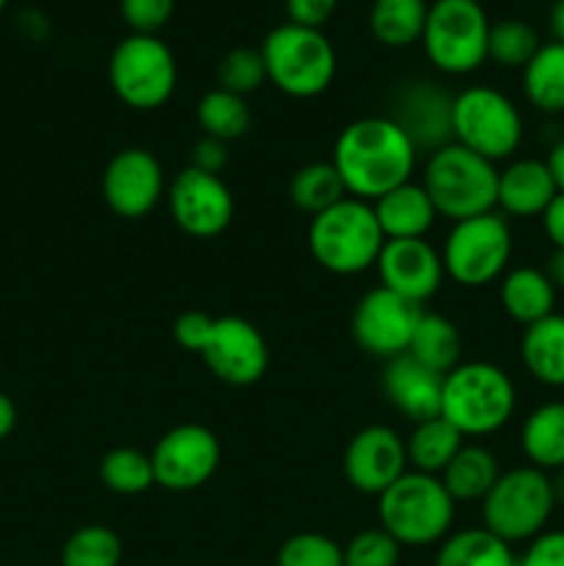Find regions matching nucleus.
<instances>
[{"label":"nucleus","instance_id":"8","mask_svg":"<svg viewBox=\"0 0 564 566\" xmlns=\"http://www.w3.org/2000/svg\"><path fill=\"white\" fill-rule=\"evenodd\" d=\"M108 83L133 111H155L177 88V59L158 33H127L108 59Z\"/></svg>","mask_w":564,"mask_h":566},{"label":"nucleus","instance_id":"47","mask_svg":"<svg viewBox=\"0 0 564 566\" xmlns=\"http://www.w3.org/2000/svg\"><path fill=\"white\" fill-rule=\"evenodd\" d=\"M545 164H547V169H551L558 193H564V138H558L556 144H551Z\"/></svg>","mask_w":564,"mask_h":566},{"label":"nucleus","instance_id":"14","mask_svg":"<svg viewBox=\"0 0 564 566\" xmlns=\"http://www.w3.org/2000/svg\"><path fill=\"white\" fill-rule=\"evenodd\" d=\"M420 304L407 302L387 287H370L363 293L352 313V337L365 354L379 359H393L407 354L412 332L418 326Z\"/></svg>","mask_w":564,"mask_h":566},{"label":"nucleus","instance_id":"12","mask_svg":"<svg viewBox=\"0 0 564 566\" xmlns=\"http://www.w3.org/2000/svg\"><path fill=\"white\" fill-rule=\"evenodd\" d=\"M155 486L166 492H194L208 484L221 464L219 437L199 423H180L155 442Z\"/></svg>","mask_w":564,"mask_h":566},{"label":"nucleus","instance_id":"48","mask_svg":"<svg viewBox=\"0 0 564 566\" xmlns=\"http://www.w3.org/2000/svg\"><path fill=\"white\" fill-rule=\"evenodd\" d=\"M14 429H17V407L6 392H0V442L9 440Z\"/></svg>","mask_w":564,"mask_h":566},{"label":"nucleus","instance_id":"41","mask_svg":"<svg viewBox=\"0 0 564 566\" xmlns=\"http://www.w3.org/2000/svg\"><path fill=\"white\" fill-rule=\"evenodd\" d=\"M210 326H213V315L202 313V310H186V313L177 315L175 326H171V335H175L177 346L199 354L205 340H208Z\"/></svg>","mask_w":564,"mask_h":566},{"label":"nucleus","instance_id":"42","mask_svg":"<svg viewBox=\"0 0 564 566\" xmlns=\"http://www.w3.org/2000/svg\"><path fill=\"white\" fill-rule=\"evenodd\" d=\"M520 566H564V531H542L529 542Z\"/></svg>","mask_w":564,"mask_h":566},{"label":"nucleus","instance_id":"51","mask_svg":"<svg viewBox=\"0 0 564 566\" xmlns=\"http://www.w3.org/2000/svg\"><path fill=\"white\" fill-rule=\"evenodd\" d=\"M6 3H9V0H0V11H3V9H6Z\"/></svg>","mask_w":564,"mask_h":566},{"label":"nucleus","instance_id":"44","mask_svg":"<svg viewBox=\"0 0 564 566\" xmlns=\"http://www.w3.org/2000/svg\"><path fill=\"white\" fill-rule=\"evenodd\" d=\"M337 9V0H285L288 22L304 28H324Z\"/></svg>","mask_w":564,"mask_h":566},{"label":"nucleus","instance_id":"27","mask_svg":"<svg viewBox=\"0 0 564 566\" xmlns=\"http://www.w3.org/2000/svg\"><path fill=\"white\" fill-rule=\"evenodd\" d=\"M407 354L435 374L446 376L462 363V332L440 313H420Z\"/></svg>","mask_w":564,"mask_h":566},{"label":"nucleus","instance_id":"22","mask_svg":"<svg viewBox=\"0 0 564 566\" xmlns=\"http://www.w3.org/2000/svg\"><path fill=\"white\" fill-rule=\"evenodd\" d=\"M374 205L376 221L387 241H404V238H426V232L440 219L431 205L429 193L420 182L409 180L387 191Z\"/></svg>","mask_w":564,"mask_h":566},{"label":"nucleus","instance_id":"18","mask_svg":"<svg viewBox=\"0 0 564 566\" xmlns=\"http://www.w3.org/2000/svg\"><path fill=\"white\" fill-rule=\"evenodd\" d=\"M379 285L398 293L412 304L429 302L437 296L446 282V265L435 243L426 238H404V241H385L379 260H376Z\"/></svg>","mask_w":564,"mask_h":566},{"label":"nucleus","instance_id":"3","mask_svg":"<svg viewBox=\"0 0 564 566\" xmlns=\"http://www.w3.org/2000/svg\"><path fill=\"white\" fill-rule=\"evenodd\" d=\"M498 164L451 142L426 155L420 186L429 193L437 216L451 224L498 210Z\"/></svg>","mask_w":564,"mask_h":566},{"label":"nucleus","instance_id":"49","mask_svg":"<svg viewBox=\"0 0 564 566\" xmlns=\"http://www.w3.org/2000/svg\"><path fill=\"white\" fill-rule=\"evenodd\" d=\"M551 31H553V39L556 42H564V0H556V3L551 6Z\"/></svg>","mask_w":564,"mask_h":566},{"label":"nucleus","instance_id":"32","mask_svg":"<svg viewBox=\"0 0 564 566\" xmlns=\"http://www.w3.org/2000/svg\"><path fill=\"white\" fill-rule=\"evenodd\" d=\"M288 197L302 213L313 219V216L330 210L332 205L343 202L348 193L332 160H313V164H304L302 169L293 171Z\"/></svg>","mask_w":564,"mask_h":566},{"label":"nucleus","instance_id":"31","mask_svg":"<svg viewBox=\"0 0 564 566\" xmlns=\"http://www.w3.org/2000/svg\"><path fill=\"white\" fill-rule=\"evenodd\" d=\"M429 14L426 0H374L368 11V28L385 48L401 50L420 42Z\"/></svg>","mask_w":564,"mask_h":566},{"label":"nucleus","instance_id":"6","mask_svg":"<svg viewBox=\"0 0 564 566\" xmlns=\"http://www.w3.org/2000/svg\"><path fill=\"white\" fill-rule=\"evenodd\" d=\"M260 55L271 86L293 99L318 97L335 81L337 53L318 28L282 22L265 33Z\"/></svg>","mask_w":564,"mask_h":566},{"label":"nucleus","instance_id":"37","mask_svg":"<svg viewBox=\"0 0 564 566\" xmlns=\"http://www.w3.org/2000/svg\"><path fill=\"white\" fill-rule=\"evenodd\" d=\"M216 81H219V88H227L232 94H247L258 92L269 77H265V64L263 55H260V48H232L221 55V61L216 64Z\"/></svg>","mask_w":564,"mask_h":566},{"label":"nucleus","instance_id":"21","mask_svg":"<svg viewBox=\"0 0 564 566\" xmlns=\"http://www.w3.org/2000/svg\"><path fill=\"white\" fill-rule=\"evenodd\" d=\"M558 188L540 158H514L498 171V213L506 219H540Z\"/></svg>","mask_w":564,"mask_h":566},{"label":"nucleus","instance_id":"15","mask_svg":"<svg viewBox=\"0 0 564 566\" xmlns=\"http://www.w3.org/2000/svg\"><path fill=\"white\" fill-rule=\"evenodd\" d=\"M199 357L210 374L232 387L258 385L269 370V343L254 324L238 315L213 318Z\"/></svg>","mask_w":564,"mask_h":566},{"label":"nucleus","instance_id":"11","mask_svg":"<svg viewBox=\"0 0 564 566\" xmlns=\"http://www.w3.org/2000/svg\"><path fill=\"white\" fill-rule=\"evenodd\" d=\"M525 138V122L509 94L495 86H468L453 94V142L492 160H509Z\"/></svg>","mask_w":564,"mask_h":566},{"label":"nucleus","instance_id":"52","mask_svg":"<svg viewBox=\"0 0 564 566\" xmlns=\"http://www.w3.org/2000/svg\"><path fill=\"white\" fill-rule=\"evenodd\" d=\"M518 566H520V564H518Z\"/></svg>","mask_w":564,"mask_h":566},{"label":"nucleus","instance_id":"17","mask_svg":"<svg viewBox=\"0 0 564 566\" xmlns=\"http://www.w3.org/2000/svg\"><path fill=\"white\" fill-rule=\"evenodd\" d=\"M407 464L404 437L382 423L359 429L343 451V475L348 486L363 495L379 497L387 486L407 473Z\"/></svg>","mask_w":564,"mask_h":566},{"label":"nucleus","instance_id":"16","mask_svg":"<svg viewBox=\"0 0 564 566\" xmlns=\"http://www.w3.org/2000/svg\"><path fill=\"white\" fill-rule=\"evenodd\" d=\"M166 197V175L160 160L144 147H125L103 171V199L119 219L136 221L153 213Z\"/></svg>","mask_w":564,"mask_h":566},{"label":"nucleus","instance_id":"28","mask_svg":"<svg viewBox=\"0 0 564 566\" xmlns=\"http://www.w3.org/2000/svg\"><path fill=\"white\" fill-rule=\"evenodd\" d=\"M523 94L547 116L564 114V42H542L523 66Z\"/></svg>","mask_w":564,"mask_h":566},{"label":"nucleus","instance_id":"1","mask_svg":"<svg viewBox=\"0 0 564 566\" xmlns=\"http://www.w3.org/2000/svg\"><path fill=\"white\" fill-rule=\"evenodd\" d=\"M332 166L346 193L376 202L387 191L409 182L418 166V149L390 116H363L348 122L335 138Z\"/></svg>","mask_w":564,"mask_h":566},{"label":"nucleus","instance_id":"34","mask_svg":"<svg viewBox=\"0 0 564 566\" xmlns=\"http://www.w3.org/2000/svg\"><path fill=\"white\" fill-rule=\"evenodd\" d=\"M100 481L114 495H142L155 486L153 459L138 448H114L100 459Z\"/></svg>","mask_w":564,"mask_h":566},{"label":"nucleus","instance_id":"23","mask_svg":"<svg viewBox=\"0 0 564 566\" xmlns=\"http://www.w3.org/2000/svg\"><path fill=\"white\" fill-rule=\"evenodd\" d=\"M498 296H501L503 313L523 329L556 313V287L551 285L545 271L534 265L509 269L498 282Z\"/></svg>","mask_w":564,"mask_h":566},{"label":"nucleus","instance_id":"29","mask_svg":"<svg viewBox=\"0 0 564 566\" xmlns=\"http://www.w3.org/2000/svg\"><path fill=\"white\" fill-rule=\"evenodd\" d=\"M435 566H518L512 545L481 528L451 531L437 545Z\"/></svg>","mask_w":564,"mask_h":566},{"label":"nucleus","instance_id":"38","mask_svg":"<svg viewBox=\"0 0 564 566\" xmlns=\"http://www.w3.org/2000/svg\"><path fill=\"white\" fill-rule=\"evenodd\" d=\"M276 566H343V547L318 531H302L282 542Z\"/></svg>","mask_w":564,"mask_h":566},{"label":"nucleus","instance_id":"13","mask_svg":"<svg viewBox=\"0 0 564 566\" xmlns=\"http://www.w3.org/2000/svg\"><path fill=\"white\" fill-rule=\"evenodd\" d=\"M166 202L175 224L191 238L221 235L232 224L236 216V199L230 186L219 175H208L194 166L177 171L171 186L166 188Z\"/></svg>","mask_w":564,"mask_h":566},{"label":"nucleus","instance_id":"50","mask_svg":"<svg viewBox=\"0 0 564 566\" xmlns=\"http://www.w3.org/2000/svg\"><path fill=\"white\" fill-rule=\"evenodd\" d=\"M553 484V497H556V506H564V470H556V475H551Z\"/></svg>","mask_w":564,"mask_h":566},{"label":"nucleus","instance_id":"43","mask_svg":"<svg viewBox=\"0 0 564 566\" xmlns=\"http://www.w3.org/2000/svg\"><path fill=\"white\" fill-rule=\"evenodd\" d=\"M230 164V144L219 142V138L202 136L188 153V166L199 171H208V175H219L224 171V166Z\"/></svg>","mask_w":564,"mask_h":566},{"label":"nucleus","instance_id":"39","mask_svg":"<svg viewBox=\"0 0 564 566\" xmlns=\"http://www.w3.org/2000/svg\"><path fill=\"white\" fill-rule=\"evenodd\" d=\"M401 545L385 528H365L343 547V566H398Z\"/></svg>","mask_w":564,"mask_h":566},{"label":"nucleus","instance_id":"46","mask_svg":"<svg viewBox=\"0 0 564 566\" xmlns=\"http://www.w3.org/2000/svg\"><path fill=\"white\" fill-rule=\"evenodd\" d=\"M545 276L551 280V285L556 287V293L564 291V249H553L545 258V265H542Z\"/></svg>","mask_w":564,"mask_h":566},{"label":"nucleus","instance_id":"19","mask_svg":"<svg viewBox=\"0 0 564 566\" xmlns=\"http://www.w3.org/2000/svg\"><path fill=\"white\" fill-rule=\"evenodd\" d=\"M387 116L407 133L418 155H431L453 142V94L431 81L404 86Z\"/></svg>","mask_w":564,"mask_h":566},{"label":"nucleus","instance_id":"35","mask_svg":"<svg viewBox=\"0 0 564 566\" xmlns=\"http://www.w3.org/2000/svg\"><path fill=\"white\" fill-rule=\"evenodd\" d=\"M540 33L525 20H498L490 25L487 61H495L506 70H523L540 50Z\"/></svg>","mask_w":564,"mask_h":566},{"label":"nucleus","instance_id":"26","mask_svg":"<svg viewBox=\"0 0 564 566\" xmlns=\"http://www.w3.org/2000/svg\"><path fill=\"white\" fill-rule=\"evenodd\" d=\"M501 475L498 459L481 442H464L440 473L448 495L457 503H481Z\"/></svg>","mask_w":564,"mask_h":566},{"label":"nucleus","instance_id":"45","mask_svg":"<svg viewBox=\"0 0 564 566\" xmlns=\"http://www.w3.org/2000/svg\"><path fill=\"white\" fill-rule=\"evenodd\" d=\"M542 219V230H545V238L551 241L553 249H564V193H556L551 205H547Z\"/></svg>","mask_w":564,"mask_h":566},{"label":"nucleus","instance_id":"33","mask_svg":"<svg viewBox=\"0 0 564 566\" xmlns=\"http://www.w3.org/2000/svg\"><path fill=\"white\" fill-rule=\"evenodd\" d=\"M197 122L205 136L230 144L252 130V111H249L247 97L216 86L199 99Z\"/></svg>","mask_w":564,"mask_h":566},{"label":"nucleus","instance_id":"20","mask_svg":"<svg viewBox=\"0 0 564 566\" xmlns=\"http://www.w3.org/2000/svg\"><path fill=\"white\" fill-rule=\"evenodd\" d=\"M382 392L387 403L409 423H420L440 415L442 403V374L420 365L409 354L393 357L382 370Z\"/></svg>","mask_w":564,"mask_h":566},{"label":"nucleus","instance_id":"2","mask_svg":"<svg viewBox=\"0 0 564 566\" xmlns=\"http://www.w3.org/2000/svg\"><path fill=\"white\" fill-rule=\"evenodd\" d=\"M518 409V387L495 363H459L442 376L440 415L462 437H490L501 431Z\"/></svg>","mask_w":564,"mask_h":566},{"label":"nucleus","instance_id":"24","mask_svg":"<svg viewBox=\"0 0 564 566\" xmlns=\"http://www.w3.org/2000/svg\"><path fill=\"white\" fill-rule=\"evenodd\" d=\"M520 359L531 379L545 387H564V315L551 313L547 318L525 326L520 337Z\"/></svg>","mask_w":564,"mask_h":566},{"label":"nucleus","instance_id":"10","mask_svg":"<svg viewBox=\"0 0 564 566\" xmlns=\"http://www.w3.org/2000/svg\"><path fill=\"white\" fill-rule=\"evenodd\" d=\"M490 25L479 0H435L420 36L426 59L437 72L470 75L487 61Z\"/></svg>","mask_w":564,"mask_h":566},{"label":"nucleus","instance_id":"5","mask_svg":"<svg viewBox=\"0 0 564 566\" xmlns=\"http://www.w3.org/2000/svg\"><path fill=\"white\" fill-rule=\"evenodd\" d=\"M385 241L374 205L363 199L346 197L310 219V254L330 274L354 276L374 269Z\"/></svg>","mask_w":564,"mask_h":566},{"label":"nucleus","instance_id":"7","mask_svg":"<svg viewBox=\"0 0 564 566\" xmlns=\"http://www.w3.org/2000/svg\"><path fill=\"white\" fill-rule=\"evenodd\" d=\"M553 512H556V497H553L551 473L531 464L498 475L492 490L481 501L484 528L506 545L540 536L551 523Z\"/></svg>","mask_w":564,"mask_h":566},{"label":"nucleus","instance_id":"36","mask_svg":"<svg viewBox=\"0 0 564 566\" xmlns=\"http://www.w3.org/2000/svg\"><path fill=\"white\" fill-rule=\"evenodd\" d=\"M122 539L108 525H83L66 539L61 566H119Z\"/></svg>","mask_w":564,"mask_h":566},{"label":"nucleus","instance_id":"25","mask_svg":"<svg viewBox=\"0 0 564 566\" xmlns=\"http://www.w3.org/2000/svg\"><path fill=\"white\" fill-rule=\"evenodd\" d=\"M520 448L531 468L564 470V401H545L531 409L520 429Z\"/></svg>","mask_w":564,"mask_h":566},{"label":"nucleus","instance_id":"30","mask_svg":"<svg viewBox=\"0 0 564 566\" xmlns=\"http://www.w3.org/2000/svg\"><path fill=\"white\" fill-rule=\"evenodd\" d=\"M462 446L464 437L442 415L415 423L409 437L404 440L407 462L412 464V470L426 475H440Z\"/></svg>","mask_w":564,"mask_h":566},{"label":"nucleus","instance_id":"9","mask_svg":"<svg viewBox=\"0 0 564 566\" xmlns=\"http://www.w3.org/2000/svg\"><path fill=\"white\" fill-rule=\"evenodd\" d=\"M512 227L498 210L451 224L440 249L446 276L468 291L501 282L512 263Z\"/></svg>","mask_w":564,"mask_h":566},{"label":"nucleus","instance_id":"4","mask_svg":"<svg viewBox=\"0 0 564 566\" xmlns=\"http://www.w3.org/2000/svg\"><path fill=\"white\" fill-rule=\"evenodd\" d=\"M379 528L401 547L440 545L453 528L457 501L448 495L440 475L407 470L379 495Z\"/></svg>","mask_w":564,"mask_h":566},{"label":"nucleus","instance_id":"40","mask_svg":"<svg viewBox=\"0 0 564 566\" xmlns=\"http://www.w3.org/2000/svg\"><path fill=\"white\" fill-rule=\"evenodd\" d=\"M177 0H119V14L130 33H158L175 14Z\"/></svg>","mask_w":564,"mask_h":566}]
</instances>
